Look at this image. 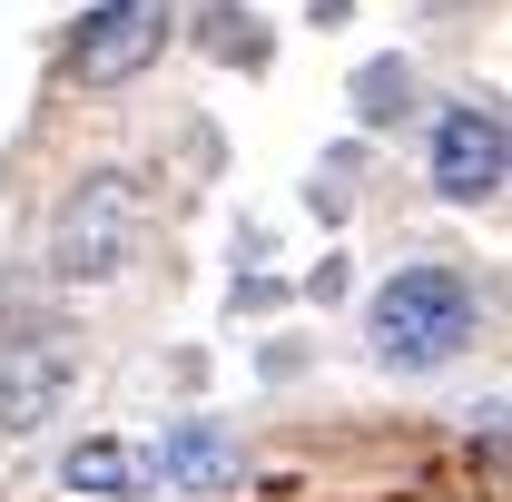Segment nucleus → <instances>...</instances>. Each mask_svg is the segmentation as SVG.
I'll use <instances>...</instances> for the list:
<instances>
[{
  "mask_svg": "<svg viewBox=\"0 0 512 502\" xmlns=\"http://www.w3.org/2000/svg\"><path fill=\"white\" fill-rule=\"evenodd\" d=\"M168 30H178L168 0H99L79 20V40H69V79L79 89H119V79H138V69L168 50Z\"/></svg>",
  "mask_w": 512,
  "mask_h": 502,
  "instance_id": "obj_3",
  "label": "nucleus"
},
{
  "mask_svg": "<svg viewBox=\"0 0 512 502\" xmlns=\"http://www.w3.org/2000/svg\"><path fill=\"white\" fill-rule=\"evenodd\" d=\"M473 315H483L473 276L424 256V266H394V276L375 286V306H365V335H375L384 365L424 375V365H444V355H463V345H473Z\"/></svg>",
  "mask_w": 512,
  "mask_h": 502,
  "instance_id": "obj_1",
  "label": "nucleus"
},
{
  "mask_svg": "<svg viewBox=\"0 0 512 502\" xmlns=\"http://www.w3.org/2000/svg\"><path fill=\"white\" fill-rule=\"evenodd\" d=\"M503 109H444V128H434V188L453 197V207H483V197L503 188Z\"/></svg>",
  "mask_w": 512,
  "mask_h": 502,
  "instance_id": "obj_5",
  "label": "nucleus"
},
{
  "mask_svg": "<svg viewBox=\"0 0 512 502\" xmlns=\"http://www.w3.org/2000/svg\"><path fill=\"white\" fill-rule=\"evenodd\" d=\"M207 50H217V60H266V40H256L247 10H207Z\"/></svg>",
  "mask_w": 512,
  "mask_h": 502,
  "instance_id": "obj_9",
  "label": "nucleus"
},
{
  "mask_svg": "<svg viewBox=\"0 0 512 502\" xmlns=\"http://www.w3.org/2000/svg\"><path fill=\"white\" fill-rule=\"evenodd\" d=\"M414 109V60H365L355 69V119L365 128H394Z\"/></svg>",
  "mask_w": 512,
  "mask_h": 502,
  "instance_id": "obj_8",
  "label": "nucleus"
},
{
  "mask_svg": "<svg viewBox=\"0 0 512 502\" xmlns=\"http://www.w3.org/2000/svg\"><path fill=\"white\" fill-rule=\"evenodd\" d=\"M148 473H168V483H227V473H237V443L217 434V424H188V434L168 443Z\"/></svg>",
  "mask_w": 512,
  "mask_h": 502,
  "instance_id": "obj_6",
  "label": "nucleus"
},
{
  "mask_svg": "<svg viewBox=\"0 0 512 502\" xmlns=\"http://www.w3.org/2000/svg\"><path fill=\"white\" fill-rule=\"evenodd\" d=\"M79 384V345L69 335H20L0 345V434H40Z\"/></svg>",
  "mask_w": 512,
  "mask_h": 502,
  "instance_id": "obj_4",
  "label": "nucleus"
},
{
  "mask_svg": "<svg viewBox=\"0 0 512 502\" xmlns=\"http://www.w3.org/2000/svg\"><path fill=\"white\" fill-rule=\"evenodd\" d=\"M424 10H463V0H424Z\"/></svg>",
  "mask_w": 512,
  "mask_h": 502,
  "instance_id": "obj_10",
  "label": "nucleus"
},
{
  "mask_svg": "<svg viewBox=\"0 0 512 502\" xmlns=\"http://www.w3.org/2000/svg\"><path fill=\"white\" fill-rule=\"evenodd\" d=\"M138 227H148L138 178H119V168L79 178V188L60 197V217H50V276H60V286H109L128 256H138Z\"/></svg>",
  "mask_w": 512,
  "mask_h": 502,
  "instance_id": "obj_2",
  "label": "nucleus"
},
{
  "mask_svg": "<svg viewBox=\"0 0 512 502\" xmlns=\"http://www.w3.org/2000/svg\"><path fill=\"white\" fill-rule=\"evenodd\" d=\"M60 483H69V493H138L148 463H138L128 443H79V453L60 463Z\"/></svg>",
  "mask_w": 512,
  "mask_h": 502,
  "instance_id": "obj_7",
  "label": "nucleus"
}]
</instances>
